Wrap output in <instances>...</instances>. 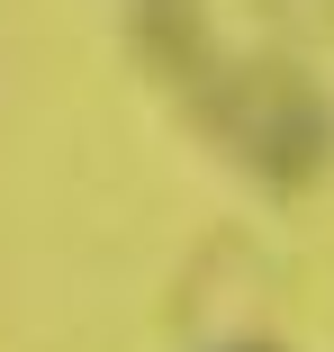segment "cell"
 <instances>
[{
  "label": "cell",
  "mask_w": 334,
  "mask_h": 352,
  "mask_svg": "<svg viewBox=\"0 0 334 352\" xmlns=\"http://www.w3.org/2000/svg\"><path fill=\"white\" fill-rule=\"evenodd\" d=\"M253 352H271V343H253Z\"/></svg>",
  "instance_id": "obj_1"
}]
</instances>
